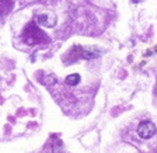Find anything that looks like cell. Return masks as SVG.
<instances>
[{"instance_id": "7a4b0ae2", "label": "cell", "mask_w": 157, "mask_h": 153, "mask_svg": "<svg viewBox=\"0 0 157 153\" xmlns=\"http://www.w3.org/2000/svg\"><path fill=\"white\" fill-rule=\"evenodd\" d=\"M25 35H24V38H25V42L29 44V45H34V44L39 42V41H42L44 39V35L42 33L39 31L38 28H35V27L29 26L28 28L25 29Z\"/></svg>"}, {"instance_id": "6da1fadb", "label": "cell", "mask_w": 157, "mask_h": 153, "mask_svg": "<svg viewBox=\"0 0 157 153\" xmlns=\"http://www.w3.org/2000/svg\"><path fill=\"white\" fill-rule=\"evenodd\" d=\"M156 134V125L151 121H143L139 127H137V135L143 139H149Z\"/></svg>"}, {"instance_id": "3957f363", "label": "cell", "mask_w": 157, "mask_h": 153, "mask_svg": "<svg viewBox=\"0 0 157 153\" xmlns=\"http://www.w3.org/2000/svg\"><path fill=\"white\" fill-rule=\"evenodd\" d=\"M36 21L45 27H53L56 24V17L53 14H38Z\"/></svg>"}, {"instance_id": "277c9868", "label": "cell", "mask_w": 157, "mask_h": 153, "mask_svg": "<svg viewBox=\"0 0 157 153\" xmlns=\"http://www.w3.org/2000/svg\"><path fill=\"white\" fill-rule=\"evenodd\" d=\"M65 81L67 86H76V84H78V81H80V76H78L77 73H72V75H69L67 77H66Z\"/></svg>"}]
</instances>
